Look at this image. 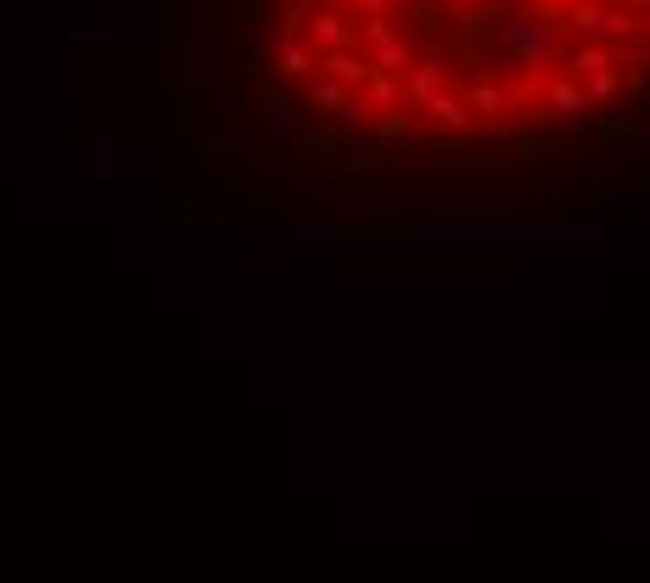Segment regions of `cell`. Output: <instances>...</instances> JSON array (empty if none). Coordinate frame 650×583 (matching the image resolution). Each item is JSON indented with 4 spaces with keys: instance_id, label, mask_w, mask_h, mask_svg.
Listing matches in <instances>:
<instances>
[{
    "instance_id": "1",
    "label": "cell",
    "mask_w": 650,
    "mask_h": 583,
    "mask_svg": "<svg viewBox=\"0 0 650 583\" xmlns=\"http://www.w3.org/2000/svg\"><path fill=\"white\" fill-rule=\"evenodd\" d=\"M645 68V0H281L275 73L370 141L589 118Z\"/></svg>"
}]
</instances>
